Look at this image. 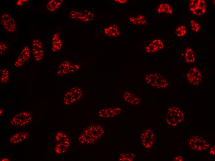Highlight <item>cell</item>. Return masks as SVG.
I'll use <instances>...</instances> for the list:
<instances>
[{"mask_svg":"<svg viewBox=\"0 0 215 161\" xmlns=\"http://www.w3.org/2000/svg\"><path fill=\"white\" fill-rule=\"evenodd\" d=\"M32 45L33 48L37 49H43V46L41 41L39 39L33 40L32 42Z\"/></svg>","mask_w":215,"mask_h":161,"instance_id":"cell-23","label":"cell"},{"mask_svg":"<svg viewBox=\"0 0 215 161\" xmlns=\"http://www.w3.org/2000/svg\"><path fill=\"white\" fill-rule=\"evenodd\" d=\"M55 137L57 142L54 148L56 153L61 154L66 152L70 145L67 135L62 132H59Z\"/></svg>","mask_w":215,"mask_h":161,"instance_id":"cell-2","label":"cell"},{"mask_svg":"<svg viewBox=\"0 0 215 161\" xmlns=\"http://www.w3.org/2000/svg\"><path fill=\"white\" fill-rule=\"evenodd\" d=\"M32 119L31 114L28 111L20 112L11 120L10 124L16 127H23L27 125Z\"/></svg>","mask_w":215,"mask_h":161,"instance_id":"cell-3","label":"cell"},{"mask_svg":"<svg viewBox=\"0 0 215 161\" xmlns=\"http://www.w3.org/2000/svg\"><path fill=\"white\" fill-rule=\"evenodd\" d=\"M187 78L188 81L190 84L196 85L200 83L203 76L201 72L199 69L196 67H193L187 72Z\"/></svg>","mask_w":215,"mask_h":161,"instance_id":"cell-9","label":"cell"},{"mask_svg":"<svg viewBox=\"0 0 215 161\" xmlns=\"http://www.w3.org/2000/svg\"><path fill=\"white\" fill-rule=\"evenodd\" d=\"M145 79L147 84L158 89L165 88L168 85V82L166 78L158 73L147 74Z\"/></svg>","mask_w":215,"mask_h":161,"instance_id":"cell-1","label":"cell"},{"mask_svg":"<svg viewBox=\"0 0 215 161\" xmlns=\"http://www.w3.org/2000/svg\"><path fill=\"white\" fill-rule=\"evenodd\" d=\"M191 26L192 30L196 32H198L200 28V26L196 21L191 20L190 21Z\"/></svg>","mask_w":215,"mask_h":161,"instance_id":"cell-24","label":"cell"},{"mask_svg":"<svg viewBox=\"0 0 215 161\" xmlns=\"http://www.w3.org/2000/svg\"><path fill=\"white\" fill-rule=\"evenodd\" d=\"M0 82L5 84L8 81L10 77V72L8 70L3 69L0 70Z\"/></svg>","mask_w":215,"mask_h":161,"instance_id":"cell-19","label":"cell"},{"mask_svg":"<svg viewBox=\"0 0 215 161\" xmlns=\"http://www.w3.org/2000/svg\"><path fill=\"white\" fill-rule=\"evenodd\" d=\"M171 126H173V124H171Z\"/></svg>","mask_w":215,"mask_h":161,"instance_id":"cell-30","label":"cell"},{"mask_svg":"<svg viewBox=\"0 0 215 161\" xmlns=\"http://www.w3.org/2000/svg\"><path fill=\"white\" fill-rule=\"evenodd\" d=\"M62 46V42L58 34L55 33L53 36L52 40L51 49L53 52H56L60 50Z\"/></svg>","mask_w":215,"mask_h":161,"instance_id":"cell-13","label":"cell"},{"mask_svg":"<svg viewBox=\"0 0 215 161\" xmlns=\"http://www.w3.org/2000/svg\"><path fill=\"white\" fill-rule=\"evenodd\" d=\"M63 1L62 0H52L48 2L46 5V9L51 12H53L61 6Z\"/></svg>","mask_w":215,"mask_h":161,"instance_id":"cell-14","label":"cell"},{"mask_svg":"<svg viewBox=\"0 0 215 161\" xmlns=\"http://www.w3.org/2000/svg\"><path fill=\"white\" fill-rule=\"evenodd\" d=\"M0 22L3 28L10 33L14 32L16 29V22L14 18L7 12L3 13L0 18Z\"/></svg>","mask_w":215,"mask_h":161,"instance_id":"cell-4","label":"cell"},{"mask_svg":"<svg viewBox=\"0 0 215 161\" xmlns=\"http://www.w3.org/2000/svg\"><path fill=\"white\" fill-rule=\"evenodd\" d=\"M7 45L4 42L1 41L0 43V55L3 54L7 50Z\"/></svg>","mask_w":215,"mask_h":161,"instance_id":"cell-25","label":"cell"},{"mask_svg":"<svg viewBox=\"0 0 215 161\" xmlns=\"http://www.w3.org/2000/svg\"><path fill=\"white\" fill-rule=\"evenodd\" d=\"M190 11L193 14L201 15L205 13L206 5L204 0H191L189 4Z\"/></svg>","mask_w":215,"mask_h":161,"instance_id":"cell-5","label":"cell"},{"mask_svg":"<svg viewBox=\"0 0 215 161\" xmlns=\"http://www.w3.org/2000/svg\"><path fill=\"white\" fill-rule=\"evenodd\" d=\"M130 20L134 24H145L146 23V21L144 16L140 15L137 18L131 17Z\"/></svg>","mask_w":215,"mask_h":161,"instance_id":"cell-20","label":"cell"},{"mask_svg":"<svg viewBox=\"0 0 215 161\" xmlns=\"http://www.w3.org/2000/svg\"><path fill=\"white\" fill-rule=\"evenodd\" d=\"M32 52L34 59L37 62L41 61L44 58V52L43 49L33 48Z\"/></svg>","mask_w":215,"mask_h":161,"instance_id":"cell-16","label":"cell"},{"mask_svg":"<svg viewBox=\"0 0 215 161\" xmlns=\"http://www.w3.org/2000/svg\"><path fill=\"white\" fill-rule=\"evenodd\" d=\"M115 1H116L120 3H124L125 2L127 1L126 0H115Z\"/></svg>","mask_w":215,"mask_h":161,"instance_id":"cell-26","label":"cell"},{"mask_svg":"<svg viewBox=\"0 0 215 161\" xmlns=\"http://www.w3.org/2000/svg\"><path fill=\"white\" fill-rule=\"evenodd\" d=\"M185 59L186 62L188 63L194 62L195 57L192 50L190 47H187L185 52Z\"/></svg>","mask_w":215,"mask_h":161,"instance_id":"cell-18","label":"cell"},{"mask_svg":"<svg viewBox=\"0 0 215 161\" xmlns=\"http://www.w3.org/2000/svg\"><path fill=\"white\" fill-rule=\"evenodd\" d=\"M70 16L72 19L77 20L84 22H88L92 20L94 17L93 14L87 10H72L69 14Z\"/></svg>","mask_w":215,"mask_h":161,"instance_id":"cell-6","label":"cell"},{"mask_svg":"<svg viewBox=\"0 0 215 161\" xmlns=\"http://www.w3.org/2000/svg\"><path fill=\"white\" fill-rule=\"evenodd\" d=\"M79 67L78 65L72 64L67 60H65L59 65L57 73L60 76L71 73L77 70Z\"/></svg>","mask_w":215,"mask_h":161,"instance_id":"cell-7","label":"cell"},{"mask_svg":"<svg viewBox=\"0 0 215 161\" xmlns=\"http://www.w3.org/2000/svg\"><path fill=\"white\" fill-rule=\"evenodd\" d=\"M202 149L203 150H204L206 149V148L205 147H202Z\"/></svg>","mask_w":215,"mask_h":161,"instance_id":"cell-28","label":"cell"},{"mask_svg":"<svg viewBox=\"0 0 215 161\" xmlns=\"http://www.w3.org/2000/svg\"><path fill=\"white\" fill-rule=\"evenodd\" d=\"M104 33L109 37H116L119 34V32L117 26L112 25L104 29Z\"/></svg>","mask_w":215,"mask_h":161,"instance_id":"cell-15","label":"cell"},{"mask_svg":"<svg viewBox=\"0 0 215 161\" xmlns=\"http://www.w3.org/2000/svg\"><path fill=\"white\" fill-rule=\"evenodd\" d=\"M186 32V28L183 25H180L176 29L175 32L176 35L179 37L184 36Z\"/></svg>","mask_w":215,"mask_h":161,"instance_id":"cell-21","label":"cell"},{"mask_svg":"<svg viewBox=\"0 0 215 161\" xmlns=\"http://www.w3.org/2000/svg\"><path fill=\"white\" fill-rule=\"evenodd\" d=\"M158 12L159 13H166L171 14L173 13V9L169 4L162 3L158 6Z\"/></svg>","mask_w":215,"mask_h":161,"instance_id":"cell-17","label":"cell"},{"mask_svg":"<svg viewBox=\"0 0 215 161\" xmlns=\"http://www.w3.org/2000/svg\"><path fill=\"white\" fill-rule=\"evenodd\" d=\"M30 56V50L27 46H25L22 49L19 57L15 63L16 67L22 66L25 62L27 61Z\"/></svg>","mask_w":215,"mask_h":161,"instance_id":"cell-10","label":"cell"},{"mask_svg":"<svg viewBox=\"0 0 215 161\" xmlns=\"http://www.w3.org/2000/svg\"><path fill=\"white\" fill-rule=\"evenodd\" d=\"M154 47L158 52L162 49L164 46L163 42L159 39H156L153 41L152 42Z\"/></svg>","mask_w":215,"mask_h":161,"instance_id":"cell-22","label":"cell"},{"mask_svg":"<svg viewBox=\"0 0 215 161\" xmlns=\"http://www.w3.org/2000/svg\"><path fill=\"white\" fill-rule=\"evenodd\" d=\"M123 98L126 102L132 105H137L141 101L140 98L133 94L130 91H125L124 94Z\"/></svg>","mask_w":215,"mask_h":161,"instance_id":"cell-11","label":"cell"},{"mask_svg":"<svg viewBox=\"0 0 215 161\" xmlns=\"http://www.w3.org/2000/svg\"><path fill=\"white\" fill-rule=\"evenodd\" d=\"M176 125H177V124H176V123H175L173 124V126H176Z\"/></svg>","mask_w":215,"mask_h":161,"instance_id":"cell-27","label":"cell"},{"mask_svg":"<svg viewBox=\"0 0 215 161\" xmlns=\"http://www.w3.org/2000/svg\"><path fill=\"white\" fill-rule=\"evenodd\" d=\"M28 136V134L26 132L17 133L11 137L9 139L10 142L12 144L20 143L27 139Z\"/></svg>","mask_w":215,"mask_h":161,"instance_id":"cell-12","label":"cell"},{"mask_svg":"<svg viewBox=\"0 0 215 161\" xmlns=\"http://www.w3.org/2000/svg\"><path fill=\"white\" fill-rule=\"evenodd\" d=\"M168 123L169 124H171V123L169 121Z\"/></svg>","mask_w":215,"mask_h":161,"instance_id":"cell-29","label":"cell"},{"mask_svg":"<svg viewBox=\"0 0 215 161\" xmlns=\"http://www.w3.org/2000/svg\"><path fill=\"white\" fill-rule=\"evenodd\" d=\"M82 96V90L78 87H74L68 92L64 97V103L70 105L75 102Z\"/></svg>","mask_w":215,"mask_h":161,"instance_id":"cell-8","label":"cell"}]
</instances>
